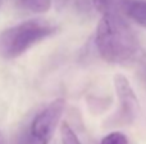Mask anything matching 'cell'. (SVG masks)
Masks as SVG:
<instances>
[{
    "mask_svg": "<svg viewBox=\"0 0 146 144\" xmlns=\"http://www.w3.org/2000/svg\"><path fill=\"white\" fill-rule=\"evenodd\" d=\"M95 46L99 55L111 64L128 63L140 52L136 33L119 13L103 15L96 27Z\"/></svg>",
    "mask_w": 146,
    "mask_h": 144,
    "instance_id": "cell-1",
    "label": "cell"
},
{
    "mask_svg": "<svg viewBox=\"0 0 146 144\" xmlns=\"http://www.w3.org/2000/svg\"><path fill=\"white\" fill-rule=\"evenodd\" d=\"M55 31V26L42 19H32L13 26L0 33V56L7 60L18 58Z\"/></svg>",
    "mask_w": 146,
    "mask_h": 144,
    "instance_id": "cell-2",
    "label": "cell"
},
{
    "mask_svg": "<svg viewBox=\"0 0 146 144\" xmlns=\"http://www.w3.org/2000/svg\"><path fill=\"white\" fill-rule=\"evenodd\" d=\"M66 107V101L58 98L36 115L31 124L28 142L30 144H49Z\"/></svg>",
    "mask_w": 146,
    "mask_h": 144,
    "instance_id": "cell-3",
    "label": "cell"
},
{
    "mask_svg": "<svg viewBox=\"0 0 146 144\" xmlns=\"http://www.w3.org/2000/svg\"><path fill=\"white\" fill-rule=\"evenodd\" d=\"M114 87H115L117 97L121 105V116L123 120L132 122L140 112V103L136 97L133 88L129 81L122 74L114 77Z\"/></svg>",
    "mask_w": 146,
    "mask_h": 144,
    "instance_id": "cell-4",
    "label": "cell"
},
{
    "mask_svg": "<svg viewBox=\"0 0 146 144\" xmlns=\"http://www.w3.org/2000/svg\"><path fill=\"white\" fill-rule=\"evenodd\" d=\"M123 13L129 19L146 28V0H127L123 5Z\"/></svg>",
    "mask_w": 146,
    "mask_h": 144,
    "instance_id": "cell-5",
    "label": "cell"
},
{
    "mask_svg": "<svg viewBox=\"0 0 146 144\" xmlns=\"http://www.w3.org/2000/svg\"><path fill=\"white\" fill-rule=\"evenodd\" d=\"M92 5L101 14H110V13H118L123 10V5L127 0H91Z\"/></svg>",
    "mask_w": 146,
    "mask_h": 144,
    "instance_id": "cell-6",
    "label": "cell"
},
{
    "mask_svg": "<svg viewBox=\"0 0 146 144\" xmlns=\"http://www.w3.org/2000/svg\"><path fill=\"white\" fill-rule=\"evenodd\" d=\"M21 9L32 13H45L50 9L51 0H18Z\"/></svg>",
    "mask_w": 146,
    "mask_h": 144,
    "instance_id": "cell-7",
    "label": "cell"
},
{
    "mask_svg": "<svg viewBox=\"0 0 146 144\" xmlns=\"http://www.w3.org/2000/svg\"><path fill=\"white\" fill-rule=\"evenodd\" d=\"M60 134H62V143L63 144H81L80 139L77 138L76 133L73 132L69 125H67V124L62 125Z\"/></svg>",
    "mask_w": 146,
    "mask_h": 144,
    "instance_id": "cell-8",
    "label": "cell"
},
{
    "mask_svg": "<svg viewBox=\"0 0 146 144\" xmlns=\"http://www.w3.org/2000/svg\"><path fill=\"white\" fill-rule=\"evenodd\" d=\"M100 144H128L127 137L121 132H113L103 138Z\"/></svg>",
    "mask_w": 146,
    "mask_h": 144,
    "instance_id": "cell-9",
    "label": "cell"
},
{
    "mask_svg": "<svg viewBox=\"0 0 146 144\" xmlns=\"http://www.w3.org/2000/svg\"><path fill=\"white\" fill-rule=\"evenodd\" d=\"M68 3H69V0H55V4H56V8H58V9H63Z\"/></svg>",
    "mask_w": 146,
    "mask_h": 144,
    "instance_id": "cell-10",
    "label": "cell"
},
{
    "mask_svg": "<svg viewBox=\"0 0 146 144\" xmlns=\"http://www.w3.org/2000/svg\"><path fill=\"white\" fill-rule=\"evenodd\" d=\"M17 144H30V142H28V137H26V135H22V137L19 138V140H18Z\"/></svg>",
    "mask_w": 146,
    "mask_h": 144,
    "instance_id": "cell-11",
    "label": "cell"
},
{
    "mask_svg": "<svg viewBox=\"0 0 146 144\" xmlns=\"http://www.w3.org/2000/svg\"><path fill=\"white\" fill-rule=\"evenodd\" d=\"M0 144H1V139H0Z\"/></svg>",
    "mask_w": 146,
    "mask_h": 144,
    "instance_id": "cell-12",
    "label": "cell"
}]
</instances>
